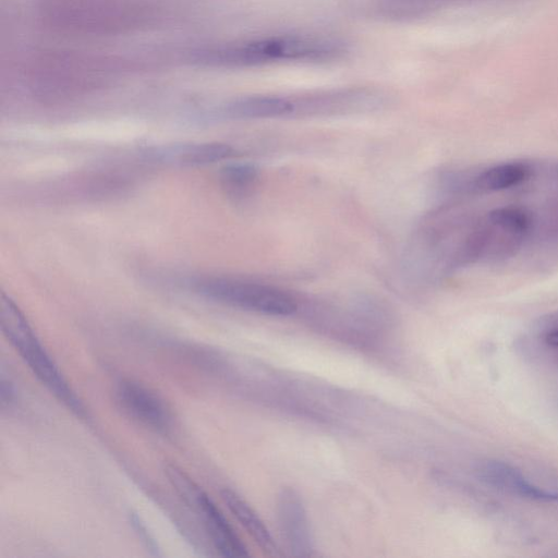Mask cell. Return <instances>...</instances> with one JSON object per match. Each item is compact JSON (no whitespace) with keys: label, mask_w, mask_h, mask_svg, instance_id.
Here are the masks:
<instances>
[{"label":"cell","mask_w":558,"mask_h":558,"mask_svg":"<svg viewBox=\"0 0 558 558\" xmlns=\"http://www.w3.org/2000/svg\"><path fill=\"white\" fill-rule=\"evenodd\" d=\"M0 325L4 336L37 379L72 412L83 416L82 401L64 379L23 313L5 295H1L0 300Z\"/></svg>","instance_id":"obj_1"},{"label":"cell","mask_w":558,"mask_h":558,"mask_svg":"<svg viewBox=\"0 0 558 558\" xmlns=\"http://www.w3.org/2000/svg\"><path fill=\"white\" fill-rule=\"evenodd\" d=\"M320 44L314 35H282L207 50L197 60L210 65L244 68L278 61L315 62Z\"/></svg>","instance_id":"obj_2"},{"label":"cell","mask_w":558,"mask_h":558,"mask_svg":"<svg viewBox=\"0 0 558 558\" xmlns=\"http://www.w3.org/2000/svg\"><path fill=\"white\" fill-rule=\"evenodd\" d=\"M196 290L213 300L271 316H289L298 303L272 286L228 277H205L194 282Z\"/></svg>","instance_id":"obj_3"},{"label":"cell","mask_w":558,"mask_h":558,"mask_svg":"<svg viewBox=\"0 0 558 558\" xmlns=\"http://www.w3.org/2000/svg\"><path fill=\"white\" fill-rule=\"evenodd\" d=\"M534 217L518 206L490 210L477 221L478 262L496 263L514 256L530 238Z\"/></svg>","instance_id":"obj_4"},{"label":"cell","mask_w":558,"mask_h":558,"mask_svg":"<svg viewBox=\"0 0 558 558\" xmlns=\"http://www.w3.org/2000/svg\"><path fill=\"white\" fill-rule=\"evenodd\" d=\"M165 473L183 500L202 518L217 550L226 557L248 555L227 518L208 495L181 469L167 464Z\"/></svg>","instance_id":"obj_5"},{"label":"cell","mask_w":558,"mask_h":558,"mask_svg":"<svg viewBox=\"0 0 558 558\" xmlns=\"http://www.w3.org/2000/svg\"><path fill=\"white\" fill-rule=\"evenodd\" d=\"M290 117H323L372 111L386 102V95L369 87H349L289 97Z\"/></svg>","instance_id":"obj_6"},{"label":"cell","mask_w":558,"mask_h":558,"mask_svg":"<svg viewBox=\"0 0 558 558\" xmlns=\"http://www.w3.org/2000/svg\"><path fill=\"white\" fill-rule=\"evenodd\" d=\"M475 474L486 485L511 496L558 504V485H539L519 468L498 460H485L477 464Z\"/></svg>","instance_id":"obj_7"},{"label":"cell","mask_w":558,"mask_h":558,"mask_svg":"<svg viewBox=\"0 0 558 558\" xmlns=\"http://www.w3.org/2000/svg\"><path fill=\"white\" fill-rule=\"evenodd\" d=\"M116 399L122 411L135 422L158 433L171 428L172 414L165 400L155 391L133 380H121Z\"/></svg>","instance_id":"obj_8"},{"label":"cell","mask_w":558,"mask_h":558,"mask_svg":"<svg viewBox=\"0 0 558 558\" xmlns=\"http://www.w3.org/2000/svg\"><path fill=\"white\" fill-rule=\"evenodd\" d=\"M277 512L284 543L294 557H310L314 553V539L307 513L300 495L284 488L278 495Z\"/></svg>","instance_id":"obj_9"},{"label":"cell","mask_w":558,"mask_h":558,"mask_svg":"<svg viewBox=\"0 0 558 558\" xmlns=\"http://www.w3.org/2000/svg\"><path fill=\"white\" fill-rule=\"evenodd\" d=\"M221 498L230 512L246 530L255 543L267 554L278 555L277 544L268 527L256 511L232 489L225 488L220 492Z\"/></svg>","instance_id":"obj_10"},{"label":"cell","mask_w":558,"mask_h":558,"mask_svg":"<svg viewBox=\"0 0 558 558\" xmlns=\"http://www.w3.org/2000/svg\"><path fill=\"white\" fill-rule=\"evenodd\" d=\"M289 97L255 95L242 97L225 106L222 114L230 119H265L290 117Z\"/></svg>","instance_id":"obj_11"},{"label":"cell","mask_w":558,"mask_h":558,"mask_svg":"<svg viewBox=\"0 0 558 558\" xmlns=\"http://www.w3.org/2000/svg\"><path fill=\"white\" fill-rule=\"evenodd\" d=\"M525 162L510 161L492 166L473 175L472 191L499 192L517 186L531 177Z\"/></svg>","instance_id":"obj_12"},{"label":"cell","mask_w":558,"mask_h":558,"mask_svg":"<svg viewBox=\"0 0 558 558\" xmlns=\"http://www.w3.org/2000/svg\"><path fill=\"white\" fill-rule=\"evenodd\" d=\"M160 159L180 165L198 166L214 163L234 155V150L223 143H199L169 147L157 153Z\"/></svg>","instance_id":"obj_13"},{"label":"cell","mask_w":558,"mask_h":558,"mask_svg":"<svg viewBox=\"0 0 558 558\" xmlns=\"http://www.w3.org/2000/svg\"><path fill=\"white\" fill-rule=\"evenodd\" d=\"M257 179L258 171L251 163H231L221 170L223 186L238 196L247 194Z\"/></svg>","instance_id":"obj_14"},{"label":"cell","mask_w":558,"mask_h":558,"mask_svg":"<svg viewBox=\"0 0 558 558\" xmlns=\"http://www.w3.org/2000/svg\"><path fill=\"white\" fill-rule=\"evenodd\" d=\"M535 344L546 359L558 364V312L542 319Z\"/></svg>","instance_id":"obj_15"},{"label":"cell","mask_w":558,"mask_h":558,"mask_svg":"<svg viewBox=\"0 0 558 558\" xmlns=\"http://www.w3.org/2000/svg\"><path fill=\"white\" fill-rule=\"evenodd\" d=\"M534 231L541 242L558 246V201L546 205L538 218L533 220L532 232Z\"/></svg>","instance_id":"obj_16"},{"label":"cell","mask_w":558,"mask_h":558,"mask_svg":"<svg viewBox=\"0 0 558 558\" xmlns=\"http://www.w3.org/2000/svg\"><path fill=\"white\" fill-rule=\"evenodd\" d=\"M555 180H556V182L558 184V166H557V168L555 170Z\"/></svg>","instance_id":"obj_17"}]
</instances>
